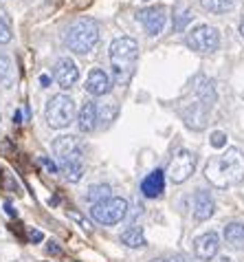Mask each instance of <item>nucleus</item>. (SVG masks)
Returning a JSON list of instances; mask_svg holds the SVG:
<instances>
[{
    "instance_id": "b1692460",
    "label": "nucleus",
    "mask_w": 244,
    "mask_h": 262,
    "mask_svg": "<svg viewBox=\"0 0 244 262\" xmlns=\"http://www.w3.org/2000/svg\"><path fill=\"white\" fill-rule=\"evenodd\" d=\"M11 69H13L11 60H9V57H7V55L0 53V79L9 77V75H11Z\"/></svg>"
},
{
    "instance_id": "f3484780",
    "label": "nucleus",
    "mask_w": 244,
    "mask_h": 262,
    "mask_svg": "<svg viewBox=\"0 0 244 262\" xmlns=\"http://www.w3.org/2000/svg\"><path fill=\"white\" fill-rule=\"evenodd\" d=\"M121 243L126 247H130V249H141V247H145V234H143L141 227H130L126 229L124 234H121Z\"/></svg>"
},
{
    "instance_id": "423d86ee",
    "label": "nucleus",
    "mask_w": 244,
    "mask_h": 262,
    "mask_svg": "<svg viewBox=\"0 0 244 262\" xmlns=\"http://www.w3.org/2000/svg\"><path fill=\"white\" fill-rule=\"evenodd\" d=\"M187 45L198 53H211L220 47V33L216 27L200 25L187 35Z\"/></svg>"
},
{
    "instance_id": "f257e3e1",
    "label": "nucleus",
    "mask_w": 244,
    "mask_h": 262,
    "mask_svg": "<svg viewBox=\"0 0 244 262\" xmlns=\"http://www.w3.org/2000/svg\"><path fill=\"white\" fill-rule=\"evenodd\" d=\"M205 177L216 187H233L244 179V155L238 148H229L222 155L209 159Z\"/></svg>"
},
{
    "instance_id": "bb28decb",
    "label": "nucleus",
    "mask_w": 244,
    "mask_h": 262,
    "mask_svg": "<svg viewBox=\"0 0 244 262\" xmlns=\"http://www.w3.org/2000/svg\"><path fill=\"white\" fill-rule=\"evenodd\" d=\"M68 216H70V218H73V221H77V223H82V227H84V229H90V223H88V221H84V218H82L80 214H75V212H68Z\"/></svg>"
},
{
    "instance_id": "9d476101",
    "label": "nucleus",
    "mask_w": 244,
    "mask_h": 262,
    "mask_svg": "<svg viewBox=\"0 0 244 262\" xmlns=\"http://www.w3.org/2000/svg\"><path fill=\"white\" fill-rule=\"evenodd\" d=\"M53 77L60 84V89H73L77 84V79H80V69H77V64L70 57H60L55 62Z\"/></svg>"
},
{
    "instance_id": "1a4fd4ad",
    "label": "nucleus",
    "mask_w": 244,
    "mask_h": 262,
    "mask_svg": "<svg viewBox=\"0 0 244 262\" xmlns=\"http://www.w3.org/2000/svg\"><path fill=\"white\" fill-rule=\"evenodd\" d=\"M165 13H167L165 7H150V9H141L136 13V20L143 25L148 35H159L165 27V20H167Z\"/></svg>"
},
{
    "instance_id": "c756f323",
    "label": "nucleus",
    "mask_w": 244,
    "mask_h": 262,
    "mask_svg": "<svg viewBox=\"0 0 244 262\" xmlns=\"http://www.w3.org/2000/svg\"><path fill=\"white\" fill-rule=\"evenodd\" d=\"M46 251H48V253H53V256H55V253H60L62 249H60V247H57V243H53V240H51V243L46 245Z\"/></svg>"
},
{
    "instance_id": "cd10ccee",
    "label": "nucleus",
    "mask_w": 244,
    "mask_h": 262,
    "mask_svg": "<svg viewBox=\"0 0 244 262\" xmlns=\"http://www.w3.org/2000/svg\"><path fill=\"white\" fill-rule=\"evenodd\" d=\"M29 240H31V243H40V240H42V231L29 229Z\"/></svg>"
},
{
    "instance_id": "393cba45",
    "label": "nucleus",
    "mask_w": 244,
    "mask_h": 262,
    "mask_svg": "<svg viewBox=\"0 0 244 262\" xmlns=\"http://www.w3.org/2000/svg\"><path fill=\"white\" fill-rule=\"evenodd\" d=\"M211 145L213 148H222V145H227V135L225 133H213L211 135Z\"/></svg>"
},
{
    "instance_id": "9b49d317",
    "label": "nucleus",
    "mask_w": 244,
    "mask_h": 262,
    "mask_svg": "<svg viewBox=\"0 0 244 262\" xmlns=\"http://www.w3.org/2000/svg\"><path fill=\"white\" fill-rule=\"evenodd\" d=\"M218 247H220V236L216 231H205V234H200L193 240V253H196V258H200V260L216 258Z\"/></svg>"
},
{
    "instance_id": "4468645a",
    "label": "nucleus",
    "mask_w": 244,
    "mask_h": 262,
    "mask_svg": "<svg viewBox=\"0 0 244 262\" xmlns=\"http://www.w3.org/2000/svg\"><path fill=\"white\" fill-rule=\"evenodd\" d=\"M165 190V172L163 170H154L150 172L141 183V192L145 199H159Z\"/></svg>"
},
{
    "instance_id": "f03ea898",
    "label": "nucleus",
    "mask_w": 244,
    "mask_h": 262,
    "mask_svg": "<svg viewBox=\"0 0 244 262\" xmlns=\"http://www.w3.org/2000/svg\"><path fill=\"white\" fill-rule=\"evenodd\" d=\"M110 64H112V77L119 86H126L134 75L136 57H139V45L132 38H117L110 45Z\"/></svg>"
},
{
    "instance_id": "72a5a7b5",
    "label": "nucleus",
    "mask_w": 244,
    "mask_h": 262,
    "mask_svg": "<svg viewBox=\"0 0 244 262\" xmlns=\"http://www.w3.org/2000/svg\"><path fill=\"white\" fill-rule=\"evenodd\" d=\"M70 262H77V260H70Z\"/></svg>"
},
{
    "instance_id": "6ab92c4d",
    "label": "nucleus",
    "mask_w": 244,
    "mask_h": 262,
    "mask_svg": "<svg viewBox=\"0 0 244 262\" xmlns=\"http://www.w3.org/2000/svg\"><path fill=\"white\" fill-rule=\"evenodd\" d=\"M200 7L209 13H227L235 7V0H200Z\"/></svg>"
},
{
    "instance_id": "4be33fe9",
    "label": "nucleus",
    "mask_w": 244,
    "mask_h": 262,
    "mask_svg": "<svg viewBox=\"0 0 244 262\" xmlns=\"http://www.w3.org/2000/svg\"><path fill=\"white\" fill-rule=\"evenodd\" d=\"M13 33H11V23L9 18L5 16L3 11H0V45H7V42H11Z\"/></svg>"
},
{
    "instance_id": "2f4dec72",
    "label": "nucleus",
    "mask_w": 244,
    "mask_h": 262,
    "mask_svg": "<svg viewBox=\"0 0 244 262\" xmlns=\"http://www.w3.org/2000/svg\"><path fill=\"white\" fill-rule=\"evenodd\" d=\"M5 209H7V212H9V214H11V216H16V212H13V207H11V205H9V203H7V205H5Z\"/></svg>"
},
{
    "instance_id": "5701e85b",
    "label": "nucleus",
    "mask_w": 244,
    "mask_h": 262,
    "mask_svg": "<svg viewBox=\"0 0 244 262\" xmlns=\"http://www.w3.org/2000/svg\"><path fill=\"white\" fill-rule=\"evenodd\" d=\"M174 18H176V20H174V29H176V31H183V29L187 27V23L191 20V11L187 9V7H181Z\"/></svg>"
},
{
    "instance_id": "7ed1b4c3",
    "label": "nucleus",
    "mask_w": 244,
    "mask_h": 262,
    "mask_svg": "<svg viewBox=\"0 0 244 262\" xmlns=\"http://www.w3.org/2000/svg\"><path fill=\"white\" fill-rule=\"evenodd\" d=\"M66 47L73 53L86 55L97 47L99 42V25L92 18H80L66 29Z\"/></svg>"
},
{
    "instance_id": "c85d7f7f",
    "label": "nucleus",
    "mask_w": 244,
    "mask_h": 262,
    "mask_svg": "<svg viewBox=\"0 0 244 262\" xmlns=\"http://www.w3.org/2000/svg\"><path fill=\"white\" fill-rule=\"evenodd\" d=\"M152 262H187L183 256H174V258H159V260H152Z\"/></svg>"
},
{
    "instance_id": "20e7f679",
    "label": "nucleus",
    "mask_w": 244,
    "mask_h": 262,
    "mask_svg": "<svg viewBox=\"0 0 244 262\" xmlns=\"http://www.w3.org/2000/svg\"><path fill=\"white\" fill-rule=\"evenodd\" d=\"M46 123L51 128H66L75 119V101L68 95H53L46 101V111H44Z\"/></svg>"
},
{
    "instance_id": "a211bd4d",
    "label": "nucleus",
    "mask_w": 244,
    "mask_h": 262,
    "mask_svg": "<svg viewBox=\"0 0 244 262\" xmlns=\"http://www.w3.org/2000/svg\"><path fill=\"white\" fill-rule=\"evenodd\" d=\"M110 185H106V183H97V185H90L88 187V192H86V201L90 203V205H95V203H102L106 199H110Z\"/></svg>"
},
{
    "instance_id": "412c9836",
    "label": "nucleus",
    "mask_w": 244,
    "mask_h": 262,
    "mask_svg": "<svg viewBox=\"0 0 244 262\" xmlns=\"http://www.w3.org/2000/svg\"><path fill=\"white\" fill-rule=\"evenodd\" d=\"M97 115H99V121H104L106 126L117 117V104L114 101H106V104L102 108H97Z\"/></svg>"
},
{
    "instance_id": "f704fd0d",
    "label": "nucleus",
    "mask_w": 244,
    "mask_h": 262,
    "mask_svg": "<svg viewBox=\"0 0 244 262\" xmlns=\"http://www.w3.org/2000/svg\"><path fill=\"white\" fill-rule=\"evenodd\" d=\"M145 3H148V0H145Z\"/></svg>"
},
{
    "instance_id": "2eb2a0df",
    "label": "nucleus",
    "mask_w": 244,
    "mask_h": 262,
    "mask_svg": "<svg viewBox=\"0 0 244 262\" xmlns=\"http://www.w3.org/2000/svg\"><path fill=\"white\" fill-rule=\"evenodd\" d=\"M99 115H97V104L95 101H86V104L80 108V115H77V128L82 133H92L97 128Z\"/></svg>"
},
{
    "instance_id": "a878e982",
    "label": "nucleus",
    "mask_w": 244,
    "mask_h": 262,
    "mask_svg": "<svg viewBox=\"0 0 244 262\" xmlns=\"http://www.w3.org/2000/svg\"><path fill=\"white\" fill-rule=\"evenodd\" d=\"M40 165H44V167H46V170L51 172V174H55L57 170H60V167H57V165L51 161V159H46V157H40Z\"/></svg>"
},
{
    "instance_id": "473e14b6",
    "label": "nucleus",
    "mask_w": 244,
    "mask_h": 262,
    "mask_svg": "<svg viewBox=\"0 0 244 262\" xmlns=\"http://www.w3.org/2000/svg\"><path fill=\"white\" fill-rule=\"evenodd\" d=\"M240 35L244 38V18H242V23H240Z\"/></svg>"
},
{
    "instance_id": "7c9ffc66",
    "label": "nucleus",
    "mask_w": 244,
    "mask_h": 262,
    "mask_svg": "<svg viewBox=\"0 0 244 262\" xmlns=\"http://www.w3.org/2000/svg\"><path fill=\"white\" fill-rule=\"evenodd\" d=\"M48 82H51V77H48V75H42V77H40V84H42V86H48Z\"/></svg>"
},
{
    "instance_id": "6e6552de",
    "label": "nucleus",
    "mask_w": 244,
    "mask_h": 262,
    "mask_svg": "<svg viewBox=\"0 0 244 262\" xmlns=\"http://www.w3.org/2000/svg\"><path fill=\"white\" fill-rule=\"evenodd\" d=\"M53 152L57 157V167L64 163H73L82 161V145L77 141V137L73 135H62L53 141Z\"/></svg>"
},
{
    "instance_id": "f8f14e48",
    "label": "nucleus",
    "mask_w": 244,
    "mask_h": 262,
    "mask_svg": "<svg viewBox=\"0 0 244 262\" xmlns=\"http://www.w3.org/2000/svg\"><path fill=\"white\" fill-rule=\"evenodd\" d=\"M86 91L95 97H104L110 93V77L102 69H92L86 79Z\"/></svg>"
},
{
    "instance_id": "ddd939ff",
    "label": "nucleus",
    "mask_w": 244,
    "mask_h": 262,
    "mask_svg": "<svg viewBox=\"0 0 244 262\" xmlns=\"http://www.w3.org/2000/svg\"><path fill=\"white\" fill-rule=\"evenodd\" d=\"M213 209H216V203H213V196L209 192L198 190L193 194V218H196V221H207V218H211Z\"/></svg>"
},
{
    "instance_id": "0eeeda50",
    "label": "nucleus",
    "mask_w": 244,
    "mask_h": 262,
    "mask_svg": "<svg viewBox=\"0 0 244 262\" xmlns=\"http://www.w3.org/2000/svg\"><path fill=\"white\" fill-rule=\"evenodd\" d=\"M193 170H196V155L189 150H181L178 155H174V159L169 161V167H167V174L174 183H185Z\"/></svg>"
},
{
    "instance_id": "39448f33",
    "label": "nucleus",
    "mask_w": 244,
    "mask_h": 262,
    "mask_svg": "<svg viewBox=\"0 0 244 262\" xmlns=\"http://www.w3.org/2000/svg\"><path fill=\"white\" fill-rule=\"evenodd\" d=\"M128 214V201L119 199V196H110L102 203H95L90 207L92 221H97L99 225H117L126 218Z\"/></svg>"
},
{
    "instance_id": "aec40b11",
    "label": "nucleus",
    "mask_w": 244,
    "mask_h": 262,
    "mask_svg": "<svg viewBox=\"0 0 244 262\" xmlns=\"http://www.w3.org/2000/svg\"><path fill=\"white\" fill-rule=\"evenodd\" d=\"M60 172L64 174V179L70 181V183H77L84 174V163L82 161H73V163H64L60 165Z\"/></svg>"
},
{
    "instance_id": "dca6fc26",
    "label": "nucleus",
    "mask_w": 244,
    "mask_h": 262,
    "mask_svg": "<svg viewBox=\"0 0 244 262\" xmlns=\"http://www.w3.org/2000/svg\"><path fill=\"white\" fill-rule=\"evenodd\" d=\"M225 240L233 249H244V223H229L225 227Z\"/></svg>"
}]
</instances>
